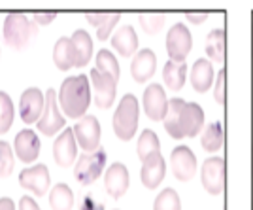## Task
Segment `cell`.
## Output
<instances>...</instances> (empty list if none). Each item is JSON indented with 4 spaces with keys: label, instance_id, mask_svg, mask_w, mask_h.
I'll list each match as a JSON object with an SVG mask.
<instances>
[{
    "label": "cell",
    "instance_id": "obj_1",
    "mask_svg": "<svg viewBox=\"0 0 253 210\" xmlns=\"http://www.w3.org/2000/svg\"><path fill=\"white\" fill-rule=\"evenodd\" d=\"M204 125V112L197 103H185L183 99H170L169 112L165 116V129L172 138H189L199 135Z\"/></svg>",
    "mask_w": 253,
    "mask_h": 210
},
{
    "label": "cell",
    "instance_id": "obj_2",
    "mask_svg": "<svg viewBox=\"0 0 253 210\" xmlns=\"http://www.w3.org/2000/svg\"><path fill=\"white\" fill-rule=\"evenodd\" d=\"M91 105V85L85 74L66 78L59 91V106L68 117H84Z\"/></svg>",
    "mask_w": 253,
    "mask_h": 210
},
{
    "label": "cell",
    "instance_id": "obj_3",
    "mask_svg": "<svg viewBox=\"0 0 253 210\" xmlns=\"http://www.w3.org/2000/svg\"><path fill=\"white\" fill-rule=\"evenodd\" d=\"M36 23L27 19V15L21 11L8 13L4 19V40L13 50H25L36 36Z\"/></svg>",
    "mask_w": 253,
    "mask_h": 210
},
{
    "label": "cell",
    "instance_id": "obj_4",
    "mask_svg": "<svg viewBox=\"0 0 253 210\" xmlns=\"http://www.w3.org/2000/svg\"><path fill=\"white\" fill-rule=\"evenodd\" d=\"M138 101L134 95H125L114 114V133L119 140H130L138 129Z\"/></svg>",
    "mask_w": 253,
    "mask_h": 210
},
{
    "label": "cell",
    "instance_id": "obj_5",
    "mask_svg": "<svg viewBox=\"0 0 253 210\" xmlns=\"http://www.w3.org/2000/svg\"><path fill=\"white\" fill-rule=\"evenodd\" d=\"M106 165V152L104 150H96L93 154H84L82 158L78 159L74 167V176L80 184L89 186L93 184L100 174H102V168Z\"/></svg>",
    "mask_w": 253,
    "mask_h": 210
},
{
    "label": "cell",
    "instance_id": "obj_6",
    "mask_svg": "<svg viewBox=\"0 0 253 210\" xmlns=\"http://www.w3.org/2000/svg\"><path fill=\"white\" fill-rule=\"evenodd\" d=\"M191 46H193V36L189 29L183 23H176L167 34V52L170 55V61L183 63L187 53L191 52Z\"/></svg>",
    "mask_w": 253,
    "mask_h": 210
},
{
    "label": "cell",
    "instance_id": "obj_7",
    "mask_svg": "<svg viewBox=\"0 0 253 210\" xmlns=\"http://www.w3.org/2000/svg\"><path fill=\"white\" fill-rule=\"evenodd\" d=\"M76 142L85 150V154H93L100 144V125L95 116H84L74 125Z\"/></svg>",
    "mask_w": 253,
    "mask_h": 210
},
{
    "label": "cell",
    "instance_id": "obj_8",
    "mask_svg": "<svg viewBox=\"0 0 253 210\" xmlns=\"http://www.w3.org/2000/svg\"><path fill=\"white\" fill-rule=\"evenodd\" d=\"M36 123H38V131L45 137H53L59 129L64 127V117L59 112L55 89H47V93H45V108H43L42 117Z\"/></svg>",
    "mask_w": 253,
    "mask_h": 210
},
{
    "label": "cell",
    "instance_id": "obj_9",
    "mask_svg": "<svg viewBox=\"0 0 253 210\" xmlns=\"http://www.w3.org/2000/svg\"><path fill=\"white\" fill-rule=\"evenodd\" d=\"M170 167L172 174L179 182H189L197 172V158L187 146H178L170 154Z\"/></svg>",
    "mask_w": 253,
    "mask_h": 210
},
{
    "label": "cell",
    "instance_id": "obj_10",
    "mask_svg": "<svg viewBox=\"0 0 253 210\" xmlns=\"http://www.w3.org/2000/svg\"><path fill=\"white\" fill-rule=\"evenodd\" d=\"M144 112L151 121L165 119L167 112H169V99H167L163 85H148V89L144 91Z\"/></svg>",
    "mask_w": 253,
    "mask_h": 210
},
{
    "label": "cell",
    "instance_id": "obj_11",
    "mask_svg": "<svg viewBox=\"0 0 253 210\" xmlns=\"http://www.w3.org/2000/svg\"><path fill=\"white\" fill-rule=\"evenodd\" d=\"M91 84H93V91H95V105L100 110H108L114 105L116 99V80L108 74L98 72L96 68L91 70Z\"/></svg>",
    "mask_w": 253,
    "mask_h": 210
},
{
    "label": "cell",
    "instance_id": "obj_12",
    "mask_svg": "<svg viewBox=\"0 0 253 210\" xmlns=\"http://www.w3.org/2000/svg\"><path fill=\"white\" fill-rule=\"evenodd\" d=\"M202 186L210 195H219L225 188V161L210 158L202 165Z\"/></svg>",
    "mask_w": 253,
    "mask_h": 210
},
{
    "label": "cell",
    "instance_id": "obj_13",
    "mask_svg": "<svg viewBox=\"0 0 253 210\" xmlns=\"http://www.w3.org/2000/svg\"><path fill=\"white\" fill-rule=\"evenodd\" d=\"M78 156V142L74 137V129H64L53 142V159L59 167H70Z\"/></svg>",
    "mask_w": 253,
    "mask_h": 210
},
{
    "label": "cell",
    "instance_id": "obj_14",
    "mask_svg": "<svg viewBox=\"0 0 253 210\" xmlns=\"http://www.w3.org/2000/svg\"><path fill=\"white\" fill-rule=\"evenodd\" d=\"M45 108V97L42 95L40 89L36 87H29L25 93L21 95L19 101V114L25 123H34L38 121L43 114Z\"/></svg>",
    "mask_w": 253,
    "mask_h": 210
},
{
    "label": "cell",
    "instance_id": "obj_15",
    "mask_svg": "<svg viewBox=\"0 0 253 210\" xmlns=\"http://www.w3.org/2000/svg\"><path fill=\"white\" fill-rule=\"evenodd\" d=\"M19 184H21V188L42 197L49 189V170L45 165H34L31 168H25L19 174Z\"/></svg>",
    "mask_w": 253,
    "mask_h": 210
},
{
    "label": "cell",
    "instance_id": "obj_16",
    "mask_svg": "<svg viewBox=\"0 0 253 210\" xmlns=\"http://www.w3.org/2000/svg\"><path fill=\"white\" fill-rule=\"evenodd\" d=\"M142 172H140V178H142V184L148 189H155L159 188V184L165 180V174H167V163L161 156V152L149 156L146 161H142Z\"/></svg>",
    "mask_w": 253,
    "mask_h": 210
},
{
    "label": "cell",
    "instance_id": "obj_17",
    "mask_svg": "<svg viewBox=\"0 0 253 210\" xmlns=\"http://www.w3.org/2000/svg\"><path fill=\"white\" fill-rule=\"evenodd\" d=\"M13 148H15L17 158L21 159L23 163H32L40 156V138L31 129H23L17 133Z\"/></svg>",
    "mask_w": 253,
    "mask_h": 210
},
{
    "label": "cell",
    "instance_id": "obj_18",
    "mask_svg": "<svg viewBox=\"0 0 253 210\" xmlns=\"http://www.w3.org/2000/svg\"><path fill=\"white\" fill-rule=\"evenodd\" d=\"M104 188L114 199H119L125 195V191L128 189V170L123 163L110 165V168L104 174Z\"/></svg>",
    "mask_w": 253,
    "mask_h": 210
},
{
    "label": "cell",
    "instance_id": "obj_19",
    "mask_svg": "<svg viewBox=\"0 0 253 210\" xmlns=\"http://www.w3.org/2000/svg\"><path fill=\"white\" fill-rule=\"evenodd\" d=\"M157 68V57L151 50H142L134 55L132 64H130V76L136 80L138 84L148 82L149 78L155 74Z\"/></svg>",
    "mask_w": 253,
    "mask_h": 210
},
{
    "label": "cell",
    "instance_id": "obj_20",
    "mask_svg": "<svg viewBox=\"0 0 253 210\" xmlns=\"http://www.w3.org/2000/svg\"><path fill=\"white\" fill-rule=\"evenodd\" d=\"M213 66L208 59H199L191 70V85L197 93H206L213 84Z\"/></svg>",
    "mask_w": 253,
    "mask_h": 210
},
{
    "label": "cell",
    "instance_id": "obj_21",
    "mask_svg": "<svg viewBox=\"0 0 253 210\" xmlns=\"http://www.w3.org/2000/svg\"><path fill=\"white\" fill-rule=\"evenodd\" d=\"M70 40H72V53H74V66L82 68L91 61L93 40L85 31H76Z\"/></svg>",
    "mask_w": 253,
    "mask_h": 210
},
{
    "label": "cell",
    "instance_id": "obj_22",
    "mask_svg": "<svg viewBox=\"0 0 253 210\" xmlns=\"http://www.w3.org/2000/svg\"><path fill=\"white\" fill-rule=\"evenodd\" d=\"M112 46H114L123 57H130V55L136 53V50H138L136 31H134L130 25H125V27L117 29V32L112 36Z\"/></svg>",
    "mask_w": 253,
    "mask_h": 210
},
{
    "label": "cell",
    "instance_id": "obj_23",
    "mask_svg": "<svg viewBox=\"0 0 253 210\" xmlns=\"http://www.w3.org/2000/svg\"><path fill=\"white\" fill-rule=\"evenodd\" d=\"M85 17H87V21L91 23V25H95L96 27V38L98 40H106L112 31H114V27H116L119 19H121V13H106V11H91V13H85Z\"/></svg>",
    "mask_w": 253,
    "mask_h": 210
},
{
    "label": "cell",
    "instance_id": "obj_24",
    "mask_svg": "<svg viewBox=\"0 0 253 210\" xmlns=\"http://www.w3.org/2000/svg\"><path fill=\"white\" fill-rule=\"evenodd\" d=\"M227 50V32L225 29H215L206 36V55L215 63H225Z\"/></svg>",
    "mask_w": 253,
    "mask_h": 210
},
{
    "label": "cell",
    "instance_id": "obj_25",
    "mask_svg": "<svg viewBox=\"0 0 253 210\" xmlns=\"http://www.w3.org/2000/svg\"><path fill=\"white\" fill-rule=\"evenodd\" d=\"M185 76H187V64L185 61L183 63H176V61H169L163 68V80L169 89L172 91H178L183 87L185 84Z\"/></svg>",
    "mask_w": 253,
    "mask_h": 210
},
{
    "label": "cell",
    "instance_id": "obj_26",
    "mask_svg": "<svg viewBox=\"0 0 253 210\" xmlns=\"http://www.w3.org/2000/svg\"><path fill=\"white\" fill-rule=\"evenodd\" d=\"M53 63L57 64V68L68 70L70 66H74V53H72V40L70 38H59L55 48H53Z\"/></svg>",
    "mask_w": 253,
    "mask_h": 210
},
{
    "label": "cell",
    "instance_id": "obj_27",
    "mask_svg": "<svg viewBox=\"0 0 253 210\" xmlns=\"http://www.w3.org/2000/svg\"><path fill=\"white\" fill-rule=\"evenodd\" d=\"M49 205L53 210H70L74 205V193L66 184H57L51 189L49 195Z\"/></svg>",
    "mask_w": 253,
    "mask_h": 210
},
{
    "label": "cell",
    "instance_id": "obj_28",
    "mask_svg": "<svg viewBox=\"0 0 253 210\" xmlns=\"http://www.w3.org/2000/svg\"><path fill=\"white\" fill-rule=\"evenodd\" d=\"M202 148L206 152H217L223 146V125L219 121H213L202 133Z\"/></svg>",
    "mask_w": 253,
    "mask_h": 210
},
{
    "label": "cell",
    "instance_id": "obj_29",
    "mask_svg": "<svg viewBox=\"0 0 253 210\" xmlns=\"http://www.w3.org/2000/svg\"><path fill=\"white\" fill-rule=\"evenodd\" d=\"M136 150H138V158L142 159V161H146V159H148L149 156H153V154H157L159 150H161L157 135H155L153 131L146 129V131L140 135V138H138Z\"/></svg>",
    "mask_w": 253,
    "mask_h": 210
},
{
    "label": "cell",
    "instance_id": "obj_30",
    "mask_svg": "<svg viewBox=\"0 0 253 210\" xmlns=\"http://www.w3.org/2000/svg\"><path fill=\"white\" fill-rule=\"evenodd\" d=\"M96 70L102 74H108L112 76L114 80H119V64H117V59L114 57V53L108 52V50H100L96 53Z\"/></svg>",
    "mask_w": 253,
    "mask_h": 210
},
{
    "label": "cell",
    "instance_id": "obj_31",
    "mask_svg": "<svg viewBox=\"0 0 253 210\" xmlns=\"http://www.w3.org/2000/svg\"><path fill=\"white\" fill-rule=\"evenodd\" d=\"M11 123H13V103L10 95L0 91V135L8 133Z\"/></svg>",
    "mask_w": 253,
    "mask_h": 210
},
{
    "label": "cell",
    "instance_id": "obj_32",
    "mask_svg": "<svg viewBox=\"0 0 253 210\" xmlns=\"http://www.w3.org/2000/svg\"><path fill=\"white\" fill-rule=\"evenodd\" d=\"M153 210H181V201L179 195L172 188L163 189L155 199Z\"/></svg>",
    "mask_w": 253,
    "mask_h": 210
},
{
    "label": "cell",
    "instance_id": "obj_33",
    "mask_svg": "<svg viewBox=\"0 0 253 210\" xmlns=\"http://www.w3.org/2000/svg\"><path fill=\"white\" fill-rule=\"evenodd\" d=\"M165 13L159 11H149V13H140V25L144 27L146 34H157L161 27L165 25Z\"/></svg>",
    "mask_w": 253,
    "mask_h": 210
},
{
    "label": "cell",
    "instance_id": "obj_34",
    "mask_svg": "<svg viewBox=\"0 0 253 210\" xmlns=\"http://www.w3.org/2000/svg\"><path fill=\"white\" fill-rule=\"evenodd\" d=\"M13 152H11V146L8 142L0 140V178H6L10 176L11 170H13Z\"/></svg>",
    "mask_w": 253,
    "mask_h": 210
},
{
    "label": "cell",
    "instance_id": "obj_35",
    "mask_svg": "<svg viewBox=\"0 0 253 210\" xmlns=\"http://www.w3.org/2000/svg\"><path fill=\"white\" fill-rule=\"evenodd\" d=\"M225 80H227V72L221 68L217 72V80H215V89H213V97L217 101V105H225Z\"/></svg>",
    "mask_w": 253,
    "mask_h": 210
},
{
    "label": "cell",
    "instance_id": "obj_36",
    "mask_svg": "<svg viewBox=\"0 0 253 210\" xmlns=\"http://www.w3.org/2000/svg\"><path fill=\"white\" fill-rule=\"evenodd\" d=\"M80 210H104V205H102L100 201H96L95 197H93V193H87L84 199H82Z\"/></svg>",
    "mask_w": 253,
    "mask_h": 210
},
{
    "label": "cell",
    "instance_id": "obj_37",
    "mask_svg": "<svg viewBox=\"0 0 253 210\" xmlns=\"http://www.w3.org/2000/svg\"><path fill=\"white\" fill-rule=\"evenodd\" d=\"M55 17H57V11H36V13H34V23L47 25V23H51Z\"/></svg>",
    "mask_w": 253,
    "mask_h": 210
},
{
    "label": "cell",
    "instance_id": "obj_38",
    "mask_svg": "<svg viewBox=\"0 0 253 210\" xmlns=\"http://www.w3.org/2000/svg\"><path fill=\"white\" fill-rule=\"evenodd\" d=\"M208 11H185V17L189 19L191 23H202L204 19H208Z\"/></svg>",
    "mask_w": 253,
    "mask_h": 210
},
{
    "label": "cell",
    "instance_id": "obj_39",
    "mask_svg": "<svg viewBox=\"0 0 253 210\" xmlns=\"http://www.w3.org/2000/svg\"><path fill=\"white\" fill-rule=\"evenodd\" d=\"M19 210H40V209H38L36 201L32 199V197H23L19 201Z\"/></svg>",
    "mask_w": 253,
    "mask_h": 210
},
{
    "label": "cell",
    "instance_id": "obj_40",
    "mask_svg": "<svg viewBox=\"0 0 253 210\" xmlns=\"http://www.w3.org/2000/svg\"><path fill=\"white\" fill-rule=\"evenodd\" d=\"M0 210H15L13 201L8 199V197H2V199H0Z\"/></svg>",
    "mask_w": 253,
    "mask_h": 210
}]
</instances>
